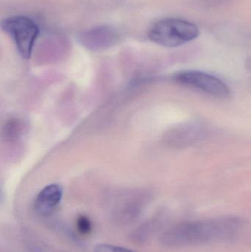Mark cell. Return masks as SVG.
<instances>
[{"instance_id": "3", "label": "cell", "mask_w": 251, "mask_h": 252, "mask_svg": "<svg viewBox=\"0 0 251 252\" xmlns=\"http://www.w3.org/2000/svg\"><path fill=\"white\" fill-rule=\"evenodd\" d=\"M173 79L181 85L203 92L214 97L227 98L230 96L228 86L221 79L199 71H182L174 75Z\"/></svg>"}, {"instance_id": "6", "label": "cell", "mask_w": 251, "mask_h": 252, "mask_svg": "<svg viewBox=\"0 0 251 252\" xmlns=\"http://www.w3.org/2000/svg\"><path fill=\"white\" fill-rule=\"evenodd\" d=\"M76 227L81 235H88L92 231V223L87 216H80L77 219Z\"/></svg>"}, {"instance_id": "7", "label": "cell", "mask_w": 251, "mask_h": 252, "mask_svg": "<svg viewBox=\"0 0 251 252\" xmlns=\"http://www.w3.org/2000/svg\"><path fill=\"white\" fill-rule=\"evenodd\" d=\"M94 252H135L125 247L111 244H98L94 249Z\"/></svg>"}, {"instance_id": "4", "label": "cell", "mask_w": 251, "mask_h": 252, "mask_svg": "<svg viewBox=\"0 0 251 252\" xmlns=\"http://www.w3.org/2000/svg\"><path fill=\"white\" fill-rule=\"evenodd\" d=\"M77 37L88 48L100 50L113 45L119 40V35L116 29L105 25L81 31Z\"/></svg>"}, {"instance_id": "2", "label": "cell", "mask_w": 251, "mask_h": 252, "mask_svg": "<svg viewBox=\"0 0 251 252\" xmlns=\"http://www.w3.org/2000/svg\"><path fill=\"white\" fill-rule=\"evenodd\" d=\"M1 28L13 40L20 56L25 59L30 58L39 35V28L36 23L28 16L19 15L3 19Z\"/></svg>"}, {"instance_id": "1", "label": "cell", "mask_w": 251, "mask_h": 252, "mask_svg": "<svg viewBox=\"0 0 251 252\" xmlns=\"http://www.w3.org/2000/svg\"><path fill=\"white\" fill-rule=\"evenodd\" d=\"M198 34V28L192 22L167 18L153 25L148 37L153 42L162 47H176L193 41Z\"/></svg>"}, {"instance_id": "5", "label": "cell", "mask_w": 251, "mask_h": 252, "mask_svg": "<svg viewBox=\"0 0 251 252\" xmlns=\"http://www.w3.org/2000/svg\"><path fill=\"white\" fill-rule=\"evenodd\" d=\"M63 189L58 185H50L45 187L35 198L34 210L42 217L50 216L61 202Z\"/></svg>"}]
</instances>
